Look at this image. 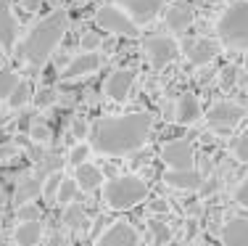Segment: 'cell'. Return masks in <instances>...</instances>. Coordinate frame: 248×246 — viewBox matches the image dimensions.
<instances>
[{
	"instance_id": "obj_24",
	"label": "cell",
	"mask_w": 248,
	"mask_h": 246,
	"mask_svg": "<svg viewBox=\"0 0 248 246\" xmlns=\"http://www.w3.org/2000/svg\"><path fill=\"white\" fill-rule=\"evenodd\" d=\"M32 98H34V96H32V85L21 80L19 85H16V90L8 96V106H11V109H21V106H27Z\"/></svg>"
},
{
	"instance_id": "obj_36",
	"label": "cell",
	"mask_w": 248,
	"mask_h": 246,
	"mask_svg": "<svg viewBox=\"0 0 248 246\" xmlns=\"http://www.w3.org/2000/svg\"><path fill=\"white\" fill-rule=\"evenodd\" d=\"M235 77H238V69H224L222 72V87H232L235 85Z\"/></svg>"
},
{
	"instance_id": "obj_3",
	"label": "cell",
	"mask_w": 248,
	"mask_h": 246,
	"mask_svg": "<svg viewBox=\"0 0 248 246\" xmlns=\"http://www.w3.org/2000/svg\"><path fill=\"white\" fill-rule=\"evenodd\" d=\"M217 34L227 48L248 50V0L232 3L217 21Z\"/></svg>"
},
{
	"instance_id": "obj_41",
	"label": "cell",
	"mask_w": 248,
	"mask_h": 246,
	"mask_svg": "<svg viewBox=\"0 0 248 246\" xmlns=\"http://www.w3.org/2000/svg\"><path fill=\"white\" fill-rule=\"evenodd\" d=\"M0 246H11V244H5V241H0Z\"/></svg>"
},
{
	"instance_id": "obj_2",
	"label": "cell",
	"mask_w": 248,
	"mask_h": 246,
	"mask_svg": "<svg viewBox=\"0 0 248 246\" xmlns=\"http://www.w3.org/2000/svg\"><path fill=\"white\" fill-rule=\"evenodd\" d=\"M69 29V14L66 11H50L45 19H40L37 24L29 29V34L24 37L19 48V56L24 58L32 69H40L45 61L53 56V50L58 48V43L63 40Z\"/></svg>"
},
{
	"instance_id": "obj_25",
	"label": "cell",
	"mask_w": 248,
	"mask_h": 246,
	"mask_svg": "<svg viewBox=\"0 0 248 246\" xmlns=\"http://www.w3.org/2000/svg\"><path fill=\"white\" fill-rule=\"evenodd\" d=\"M61 183H63V175H61V172H50L48 178L43 180V196L48 198V201H56Z\"/></svg>"
},
{
	"instance_id": "obj_33",
	"label": "cell",
	"mask_w": 248,
	"mask_h": 246,
	"mask_svg": "<svg viewBox=\"0 0 248 246\" xmlns=\"http://www.w3.org/2000/svg\"><path fill=\"white\" fill-rule=\"evenodd\" d=\"M72 135H74V138L90 135V127H87V122L82 119V116H74V119H72Z\"/></svg>"
},
{
	"instance_id": "obj_8",
	"label": "cell",
	"mask_w": 248,
	"mask_h": 246,
	"mask_svg": "<svg viewBox=\"0 0 248 246\" xmlns=\"http://www.w3.org/2000/svg\"><path fill=\"white\" fill-rule=\"evenodd\" d=\"M161 159L169 169H193L196 148H193L190 140H172L161 148Z\"/></svg>"
},
{
	"instance_id": "obj_29",
	"label": "cell",
	"mask_w": 248,
	"mask_h": 246,
	"mask_svg": "<svg viewBox=\"0 0 248 246\" xmlns=\"http://www.w3.org/2000/svg\"><path fill=\"white\" fill-rule=\"evenodd\" d=\"M16 217L21 222H32V220H43V209L37 207V204H21L19 209H16Z\"/></svg>"
},
{
	"instance_id": "obj_4",
	"label": "cell",
	"mask_w": 248,
	"mask_h": 246,
	"mask_svg": "<svg viewBox=\"0 0 248 246\" xmlns=\"http://www.w3.org/2000/svg\"><path fill=\"white\" fill-rule=\"evenodd\" d=\"M106 204L111 209H132L135 204H140L145 196H148V185L143 183L135 175H122V178H114L106 183Z\"/></svg>"
},
{
	"instance_id": "obj_12",
	"label": "cell",
	"mask_w": 248,
	"mask_h": 246,
	"mask_svg": "<svg viewBox=\"0 0 248 246\" xmlns=\"http://www.w3.org/2000/svg\"><path fill=\"white\" fill-rule=\"evenodd\" d=\"M95 246H140V238H138V233H135L132 225H127V222H114V225L98 238Z\"/></svg>"
},
{
	"instance_id": "obj_6",
	"label": "cell",
	"mask_w": 248,
	"mask_h": 246,
	"mask_svg": "<svg viewBox=\"0 0 248 246\" xmlns=\"http://www.w3.org/2000/svg\"><path fill=\"white\" fill-rule=\"evenodd\" d=\"M143 50L148 56V61L153 66H167L172 64L177 56H180V45H177L174 37H167V34H151V37L143 40Z\"/></svg>"
},
{
	"instance_id": "obj_31",
	"label": "cell",
	"mask_w": 248,
	"mask_h": 246,
	"mask_svg": "<svg viewBox=\"0 0 248 246\" xmlns=\"http://www.w3.org/2000/svg\"><path fill=\"white\" fill-rule=\"evenodd\" d=\"M87 156H90V146L77 143L74 148H72V154H69V162H72L74 167H79V164H85V162H87Z\"/></svg>"
},
{
	"instance_id": "obj_9",
	"label": "cell",
	"mask_w": 248,
	"mask_h": 246,
	"mask_svg": "<svg viewBox=\"0 0 248 246\" xmlns=\"http://www.w3.org/2000/svg\"><path fill=\"white\" fill-rule=\"evenodd\" d=\"M122 11H127L135 24H148L164 11V0H116Z\"/></svg>"
},
{
	"instance_id": "obj_22",
	"label": "cell",
	"mask_w": 248,
	"mask_h": 246,
	"mask_svg": "<svg viewBox=\"0 0 248 246\" xmlns=\"http://www.w3.org/2000/svg\"><path fill=\"white\" fill-rule=\"evenodd\" d=\"M63 222H66L69 230H85L87 228V214L79 204H69L66 212H63Z\"/></svg>"
},
{
	"instance_id": "obj_27",
	"label": "cell",
	"mask_w": 248,
	"mask_h": 246,
	"mask_svg": "<svg viewBox=\"0 0 248 246\" xmlns=\"http://www.w3.org/2000/svg\"><path fill=\"white\" fill-rule=\"evenodd\" d=\"M77 180L72 178H63V183H61V188H58V196H56V204H72L74 201V196H77Z\"/></svg>"
},
{
	"instance_id": "obj_37",
	"label": "cell",
	"mask_w": 248,
	"mask_h": 246,
	"mask_svg": "<svg viewBox=\"0 0 248 246\" xmlns=\"http://www.w3.org/2000/svg\"><path fill=\"white\" fill-rule=\"evenodd\" d=\"M45 0H21V5H24V11L29 14H34V11H40V5H43Z\"/></svg>"
},
{
	"instance_id": "obj_11",
	"label": "cell",
	"mask_w": 248,
	"mask_h": 246,
	"mask_svg": "<svg viewBox=\"0 0 248 246\" xmlns=\"http://www.w3.org/2000/svg\"><path fill=\"white\" fill-rule=\"evenodd\" d=\"M135 77H138L135 69H116V72H111L108 80H106V96L111 101H127L135 87Z\"/></svg>"
},
{
	"instance_id": "obj_18",
	"label": "cell",
	"mask_w": 248,
	"mask_h": 246,
	"mask_svg": "<svg viewBox=\"0 0 248 246\" xmlns=\"http://www.w3.org/2000/svg\"><path fill=\"white\" fill-rule=\"evenodd\" d=\"M222 244L224 246H248V220L235 217L222 228Z\"/></svg>"
},
{
	"instance_id": "obj_1",
	"label": "cell",
	"mask_w": 248,
	"mask_h": 246,
	"mask_svg": "<svg viewBox=\"0 0 248 246\" xmlns=\"http://www.w3.org/2000/svg\"><path fill=\"white\" fill-rule=\"evenodd\" d=\"M153 116L148 111H132L122 116H100L90 127V148L106 156H124L138 151L148 140Z\"/></svg>"
},
{
	"instance_id": "obj_38",
	"label": "cell",
	"mask_w": 248,
	"mask_h": 246,
	"mask_svg": "<svg viewBox=\"0 0 248 246\" xmlns=\"http://www.w3.org/2000/svg\"><path fill=\"white\" fill-rule=\"evenodd\" d=\"M14 154H16V146H14V143L0 146V162H3V159H8V156H14Z\"/></svg>"
},
{
	"instance_id": "obj_39",
	"label": "cell",
	"mask_w": 248,
	"mask_h": 246,
	"mask_svg": "<svg viewBox=\"0 0 248 246\" xmlns=\"http://www.w3.org/2000/svg\"><path fill=\"white\" fill-rule=\"evenodd\" d=\"M50 246H69V244L63 241L61 236H53V238H50Z\"/></svg>"
},
{
	"instance_id": "obj_15",
	"label": "cell",
	"mask_w": 248,
	"mask_h": 246,
	"mask_svg": "<svg viewBox=\"0 0 248 246\" xmlns=\"http://www.w3.org/2000/svg\"><path fill=\"white\" fill-rule=\"evenodd\" d=\"M164 24L172 32H187L193 24V8L187 3H172L164 11Z\"/></svg>"
},
{
	"instance_id": "obj_26",
	"label": "cell",
	"mask_w": 248,
	"mask_h": 246,
	"mask_svg": "<svg viewBox=\"0 0 248 246\" xmlns=\"http://www.w3.org/2000/svg\"><path fill=\"white\" fill-rule=\"evenodd\" d=\"M56 101H58V90H56V87H50V85L40 87V90L34 93V103H37V109H48Z\"/></svg>"
},
{
	"instance_id": "obj_10",
	"label": "cell",
	"mask_w": 248,
	"mask_h": 246,
	"mask_svg": "<svg viewBox=\"0 0 248 246\" xmlns=\"http://www.w3.org/2000/svg\"><path fill=\"white\" fill-rule=\"evenodd\" d=\"M16 37H19V19L14 16L8 0H0V48L5 53H14Z\"/></svg>"
},
{
	"instance_id": "obj_32",
	"label": "cell",
	"mask_w": 248,
	"mask_h": 246,
	"mask_svg": "<svg viewBox=\"0 0 248 246\" xmlns=\"http://www.w3.org/2000/svg\"><path fill=\"white\" fill-rule=\"evenodd\" d=\"M232 154H235V159H240V162H248V132H243L238 140H235V146H232Z\"/></svg>"
},
{
	"instance_id": "obj_5",
	"label": "cell",
	"mask_w": 248,
	"mask_h": 246,
	"mask_svg": "<svg viewBox=\"0 0 248 246\" xmlns=\"http://www.w3.org/2000/svg\"><path fill=\"white\" fill-rule=\"evenodd\" d=\"M95 24L106 32H114V34H122V37H138L140 34V27L129 19L127 11H122L119 5H100L95 11Z\"/></svg>"
},
{
	"instance_id": "obj_7",
	"label": "cell",
	"mask_w": 248,
	"mask_h": 246,
	"mask_svg": "<svg viewBox=\"0 0 248 246\" xmlns=\"http://www.w3.org/2000/svg\"><path fill=\"white\" fill-rule=\"evenodd\" d=\"M243 116H246L243 106H238V103H232V101H219L209 109V116H206V119H209V125L214 127V130L230 132L232 127H238L240 122H243Z\"/></svg>"
},
{
	"instance_id": "obj_28",
	"label": "cell",
	"mask_w": 248,
	"mask_h": 246,
	"mask_svg": "<svg viewBox=\"0 0 248 246\" xmlns=\"http://www.w3.org/2000/svg\"><path fill=\"white\" fill-rule=\"evenodd\" d=\"M29 138H32L34 143H50L53 132L45 122H32V125H29Z\"/></svg>"
},
{
	"instance_id": "obj_16",
	"label": "cell",
	"mask_w": 248,
	"mask_h": 246,
	"mask_svg": "<svg viewBox=\"0 0 248 246\" xmlns=\"http://www.w3.org/2000/svg\"><path fill=\"white\" fill-rule=\"evenodd\" d=\"M164 180L172 188H180V191H198L203 185V175L196 172V169H169L164 175Z\"/></svg>"
},
{
	"instance_id": "obj_21",
	"label": "cell",
	"mask_w": 248,
	"mask_h": 246,
	"mask_svg": "<svg viewBox=\"0 0 248 246\" xmlns=\"http://www.w3.org/2000/svg\"><path fill=\"white\" fill-rule=\"evenodd\" d=\"M74 180H77V188L82 191H95L100 183H103V175H100L98 167H93V164H79L74 172Z\"/></svg>"
},
{
	"instance_id": "obj_23",
	"label": "cell",
	"mask_w": 248,
	"mask_h": 246,
	"mask_svg": "<svg viewBox=\"0 0 248 246\" xmlns=\"http://www.w3.org/2000/svg\"><path fill=\"white\" fill-rule=\"evenodd\" d=\"M19 74L14 72V69L3 66L0 69V101H8V96L16 90V85H19Z\"/></svg>"
},
{
	"instance_id": "obj_14",
	"label": "cell",
	"mask_w": 248,
	"mask_h": 246,
	"mask_svg": "<svg viewBox=\"0 0 248 246\" xmlns=\"http://www.w3.org/2000/svg\"><path fill=\"white\" fill-rule=\"evenodd\" d=\"M217 53H219V45L214 43V40H190V43H185V56L190 64H196V66H206L209 61H214Z\"/></svg>"
},
{
	"instance_id": "obj_40",
	"label": "cell",
	"mask_w": 248,
	"mask_h": 246,
	"mask_svg": "<svg viewBox=\"0 0 248 246\" xmlns=\"http://www.w3.org/2000/svg\"><path fill=\"white\" fill-rule=\"evenodd\" d=\"M3 204H5V193L0 191V209H3Z\"/></svg>"
},
{
	"instance_id": "obj_20",
	"label": "cell",
	"mask_w": 248,
	"mask_h": 246,
	"mask_svg": "<svg viewBox=\"0 0 248 246\" xmlns=\"http://www.w3.org/2000/svg\"><path fill=\"white\" fill-rule=\"evenodd\" d=\"M43 238V220H32V222H21L14 233V241L19 246H37Z\"/></svg>"
},
{
	"instance_id": "obj_34",
	"label": "cell",
	"mask_w": 248,
	"mask_h": 246,
	"mask_svg": "<svg viewBox=\"0 0 248 246\" xmlns=\"http://www.w3.org/2000/svg\"><path fill=\"white\" fill-rule=\"evenodd\" d=\"M235 201H238L243 209H248V175L243 178V183L238 185V191H235Z\"/></svg>"
},
{
	"instance_id": "obj_35",
	"label": "cell",
	"mask_w": 248,
	"mask_h": 246,
	"mask_svg": "<svg viewBox=\"0 0 248 246\" xmlns=\"http://www.w3.org/2000/svg\"><path fill=\"white\" fill-rule=\"evenodd\" d=\"M151 228H153V233H156V241L158 244H167L169 241V236H172V233H169V228L164 225V222H151Z\"/></svg>"
},
{
	"instance_id": "obj_17",
	"label": "cell",
	"mask_w": 248,
	"mask_h": 246,
	"mask_svg": "<svg viewBox=\"0 0 248 246\" xmlns=\"http://www.w3.org/2000/svg\"><path fill=\"white\" fill-rule=\"evenodd\" d=\"M174 119L180 125H193V122L201 119V103L193 93H182L180 101H177V109H174Z\"/></svg>"
},
{
	"instance_id": "obj_13",
	"label": "cell",
	"mask_w": 248,
	"mask_h": 246,
	"mask_svg": "<svg viewBox=\"0 0 248 246\" xmlns=\"http://www.w3.org/2000/svg\"><path fill=\"white\" fill-rule=\"evenodd\" d=\"M100 66V56L93 50V53H77L74 58H69V64L63 66L61 77L63 80H77V77H87Z\"/></svg>"
},
{
	"instance_id": "obj_19",
	"label": "cell",
	"mask_w": 248,
	"mask_h": 246,
	"mask_svg": "<svg viewBox=\"0 0 248 246\" xmlns=\"http://www.w3.org/2000/svg\"><path fill=\"white\" fill-rule=\"evenodd\" d=\"M43 193V178H24L19 185H16V193H14V201H16V207H21V204H29V201H34V198Z\"/></svg>"
},
{
	"instance_id": "obj_30",
	"label": "cell",
	"mask_w": 248,
	"mask_h": 246,
	"mask_svg": "<svg viewBox=\"0 0 248 246\" xmlns=\"http://www.w3.org/2000/svg\"><path fill=\"white\" fill-rule=\"evenodd\" d=\"M100 43H103V37H100L98 32H85L79 37V48H82V53H93V50H98L100 48Z\"/></svg>"
}]
</instances>
